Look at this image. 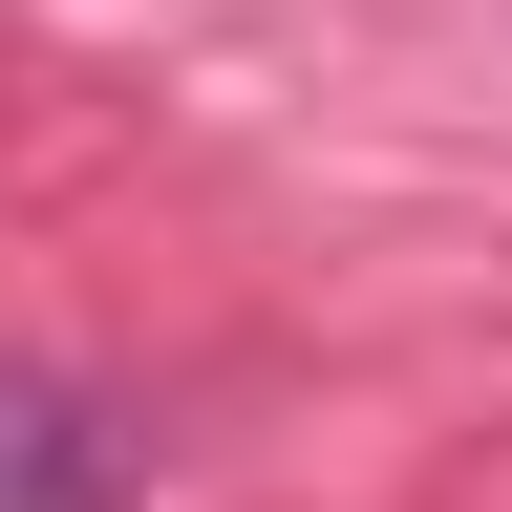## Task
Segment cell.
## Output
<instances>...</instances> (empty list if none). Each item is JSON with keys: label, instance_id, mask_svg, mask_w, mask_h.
Here are the masks:
<instances>
[{"label": "cell", "instance_id": "1", "mask_svg": "<svg viewBox=\"0 0 512 512\" xmlns=\"http://www.w3.org/2000/svg\"><path fill=\"white\" fill-rule=\"evenodd\" d=\"M150 491V406L86 363H0V512H128Z\"/></svg>", "mask_w": 512, "mask_h": 512}]
</instances>
